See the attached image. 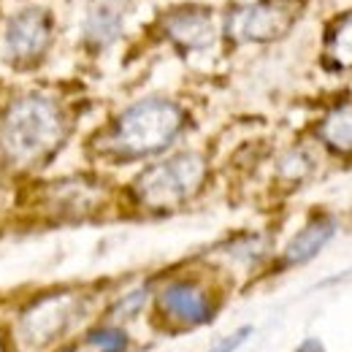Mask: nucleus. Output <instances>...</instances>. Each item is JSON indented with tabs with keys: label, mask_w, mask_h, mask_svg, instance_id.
Wrapping results in <instances>:
<instances>
[{
	"label": "nucleus",
	"mask_w": 352,
	"mask_h": 352,
	"mask_svg": "<svg viewBox=\"0 0 352 352\" xmlns=\"http://www.w3.org/2000/svg\"><path fill=\"white\" fill-rule=\"evenodd\" d=\"M65 114L46 95H22L0 114V155L19 168L44 163L65 141Z\"/></svg>",
	"instance_id": "nucleus-1"
},
{
	"label": "nucleus",
	"mask_w": 352,
	"mask_h": 352,
	"mask_svg": "<svg viewBox=\"0 0 352 352\" xmlns=\"http://www.w3.org/2000/svg\"><path fill=\"white\" fill-rule=\"evenodd\" d=\"M184 128V111L174 100L146 98L125 109L106 135V152L120 160H135L171 146Z\"/></svg>",
	"instance_id": "nucleus-2"
},
{
	"label": "nucleus",
	"mask_w": 352,
	"mask_h": 352,
	"mask_svg": "<svg viewBox=\"0 0 352 352\" xmlns=\"http://www.w3.org/2000/svg\"><path fill=\"white\" fill-rule=\"evenodd\" d=\"M252 336V325H244V328H239V331H233L230 336H225L220 344L214 347L212 352H236L247 339Z\"/></svg>",
	"instance_id": "nucleus-14"
},
{
	"label": "nucleus",
	"mask_w": 352,
	"mask_h": 352,
	"mask_svg": "<svg viewBox=\"0 0 352 352\" xmlns=\"http://www.w3.org/2000/svg\"><path fill=\"white\" fill-rule=\"evenodd\" d=\"M0 352H3V342H0Z\"/></svg>",
	"instance_id": "nucleus-17"
},
{
	"label": "nucleus",
	"mask_w": 352,
	"mask_h": 352,
	"mask_svg": "<svg viewBox=\"0 0 352 352\" xmlns=\"http://www.w3.org/2000/svg\"><path fill=\"white\" fill-rule=\"evenodd\" d=\"M320 138L339 155H352V106H339L333 109L322 125H320Z\"/></svg>",
	"instance_id": "nucleus-10"
},
{
	"label": "nucleus",
	"mask_w": 352,
	"mask_h": 352,
	"mask_svg": "<svg viewBox=\"0 0 352 352\" xmlns=\"http://www.w3.org/2000/svg\"><path fill=\"white\" fill-rule=\"evenodd\" d=\"M141 307H144V290H135V293H131L128 298H122L114 311H117V314H122V317H131V314H135Z\"/></svg>",
	"instance_id": "nucleus-15"
},
{
	"label": "nucleus",
	"mask_w": 352,
	"mask_h": 352,
	"mask_svg": "<svg viewBox=\"0 0 352 352\" xmlns=\"http://www.w3.org/2000/svg\"><path fill=\"white\" fill-rule=\"evenodd\" d=\"M298 19L296 0H258L228 16V33L236 41H274Z\"/></svg>",
	"instance_id": "nucleus-4"
},
{
	"label": "nucleus",
	"mask_w": 352,
	"mask_h": 352,
	"mask_svg": "<svg viewBox=\"0 0 352 352\" xmlns=\"http://www.w3.org/2000/svg\"><path fill=\"white\" fill-rule=\"evenodd\" d=\"M157 309L174 320L179 325H206L212 322L214 317V301L212 296L198 285V282H190V279H174L168 282L160 296H157Z\"/></svg>",
	"instance_id": "nucleus-6"
},
{
	"label": "nucleus",
	"mask_w": 352,
	"mask_h": 352,
	"mask_svg": "<svg viewBox=\"0 0 352 352\" xmlns=\"http://www.w3.org/2000/svg\"><path fill=\"white\" fill-rule=\"evenodd\" d=\"M336 233V220L328 214H317L293 236V241L285 250V265H301L309 263Z\"/></svg>",
	"instance_id": "nucleus-9"
},
{
	"label": "nucleus",
	"mask_w": 352,
	"mask_h": 352,
	"mask_svg": "<svg viewBox=\"0 0 352 352\" xmlns=\"http://www.w3.org/2000/svg\"><path fill=\"white\" fill-rule=\"evenodd\" d=\"M166 30L184 49H204L214 41V22L204 8H182L166 19Z\"/></svg>",
	"instance_id": "nucleus-8"
},
{
	"label": "nucleus",
	"mask_w": 352,
	"mask_h": 352,
	"mask_svg": "<svg viewBox=\"0 0 352 352\" xmlns=\"http://www.w3.org/2000/svg\"><path fill=\"white\" fill-rule=\"evenodd\" d=\"M87 344L95 347L98 352H128L131 339H128V333H125L122 328H117V325H100V328L89 331Z\"/></svg>",
	"instance_id": "nucleus-13"
},
{
	"label": "nucleus",
	"mask_w": 352,
	"mask_h": 352,
	"mask_svg": "<svg viewBox=\"0 0 352 352\" xmlns=\"http://www.w3.org/2000/svg\"><path fill=\"white\" fill-rule=\"evenodd\" d=\"M74 314V298L68 296H52L38 301L36 307H30V311L22 317V331L28 333L30 342L44 344L49 339H54L71 320Z\"/></svg>",
	"instance_id": "nucleus-7"
},
{
	"label": "nucleus",
	"mask_w": 352,
	"mask_h": 352,
	"mask_svg": "<svg viewBox=\"0 0 352 352\" xmlns=\"http://www.w3.org/2000/svg\"><path fill=\"white\" fill-rule=\"evenodd\" d=\"M296 352H328V350L322 347V342H320V339H304Z\"/></svg>",
	"instance_id": "nucleus-16"
},
{
	"label": "nucleus",
	"mask_w": 352,
	"mask_h": 352,
	"mask_svg": "<svg viewBox=\"0 0 352 352\" xmlns=\"http://www.w3.org/2000/svg\"><path fill=\"white\" fill-rule=\"evenodd\" d=\"M122 30V19L120 14H114V8H95L85 19V38L95 46L111 44Z\"/></svg>",
	"instance_id": "nucleus-12"
},
{
	"label": "nucleus",
	"mask_w": 352,
	"mask_h": 352,
	"mask_svg": "<svg viewBox=\"0 0 352 352\" xmlns=\"http://www.w3.org/2000/svg\"><path fill=\"white\" fill-rule=\"evenodd\" d=\"M63 352H74V350H63Z\"/></svg>",
	"instance_id": "nucleus-18"
},
{
	"label": "nucleus",
	"mask_w": 352,
	"mask_h": 352,
	"mask_svg": "<svg viewBox=\"0 0 352 352\" xmlns=\"http://www.w3.org/2000/svg\"><path fill=\"white\" fill-rule=\"evenodd\" d=\"M206 176V163L195 152H182L171 160H163L133 182V192L146 209H174L192 198Z\"/></svg>",
	"instance_id": "nucleus-3"
},
{
	"label": "nucleus",
	"mask_w": 352,
	"mask_h": 352,
	"mask_svg": "<svg viewBox=\"0 0 352 352\" xmlns=\"http://www.w3.org/2000/svg\"><path fill=\"white\" fill-rule=\"evenodd\" d=\"M325 54L336 68H352V11L339 16L336 25L328 30Z\"/></svg>",
	"instance_id": "nucleus-11"
},
{
	"label": "nucleus",
	"mask_w": 352,
	"mask_h": 352,
	"mask_svg": "<svg viewBox=\"0 0 352 352\" xmlns=\"http://www.w3.org/2000/svg\"><path fill=\"white\" fill-rule=\"evenodd\" d=\"M54 38V19L41 6H28L19 8L16 14L8 16L3 46L8 60L14 63H33L44 57L49 44Z\"/></svg>",
	"instance_id": "nucleus-5"
}]
</instances>
